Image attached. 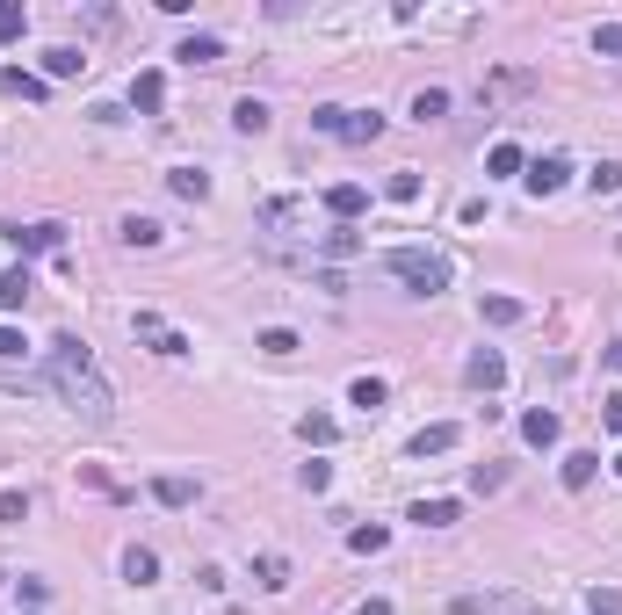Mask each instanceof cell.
Returning a JSON list of instances; mask_svg holds the SVG:
<instances>
[{
    "label": "cell",
    "mask_w": 622,
    "mask_h": 615,
    "mask_svg": "<svg viewBox=\"0 0 622 615\" xmlns=\"http://www.w3.org/2000/svg\"><path fill=\"white\" fill-rule=\"evenodd\" d=\"M478 312H485V326H521V319H528V304H521V297H485Z\"/></svg>",
    "instance_id": "cell-18"
},
{
    "label": "cell",
    "mask_w": 622,
    "mask_h": 615,
    "mask_svg": "<svg viewBox=\"0 0 622 615\" xmlns=\"http://www.w3.org/2000/svg\"><path fill=\"white\" fill-rule=\"evenodd\" d=\"M384 543H391V529H384V521H362V529H348V550H362V558H377Z\"/></svg>",
    "instance_id": "cell-25"
},
{
    "label": "cell",
    "mask_w": 622,
    "mask_h": 615,
    "mask_svg": "<svg viewBox=\"0 0 622 615\" xmlns=\"http://www.w3.org/2000/svg\"><path fill=\"white\" fill-rule=\"evenodd\" d=\"M594 51H601V58H622V22H601V29H594Z\"/></svg>",
    "instance_id": "cell-38"
},
{
    "label": "cell",
    "mask_w": 622,
    "mask_h": 615,
    "mask_svg": "<svg viewBox=\"0 0 622 615\" xmlns=\"http://www.w3.org/2000/svg\"><path fill=\"white\" fill-rule=\"evenodd\" d=\"M167 189H174L181 203H203V196H210V174H196V167H174V174H167Z\"/></svg>",
    "instance_id": "cell-17"
},
{
    "label": "cell",
    "mask_w": 622,
    "mask_h": 615,
    "mask_svg": "<svg viewBox=\"0 0 622 615\" xmlns=\"http://www.w3.org/2000/svg\"><path fill=\"white\" fill-rule=\"evenodd\" d=\"M181 66H217V58H225V44H217V37H181Z\"/></svg>",
    "instance_id": "cell-16"
},
{
    "label": "cell",
    "mask_w": 622,
    "mask_h": 615,
    "mask_svg": "<svg viewBox=\"0 0 622 615\" xmlns=\"http://www.w3.org/2000/svg\"><path fill=\"white\" fill-rule=\"evenodd\" d=\"M0 239H15L22 254H51V246L66 239V225H51V218H37V225H0Z\"/></svg>",
    "instance_id": "cell-7"
},
{
    "label": "cell",
    "mask_w": 622,
    "mask_h": 615,
    "mask_svg": "<svg viewBox=\"0 0 622 615\" xmlns=\"http://www.w3.org/2000/svg\"><path fill=\"white\" fill-rule=\"evenodd\" d=\"M463 384H471V391H500L507 384V355L500 348H478L471 362H463Z\"/></svg>",
    "instance_id": "cell-6"
},
{
    "label": "cell",
    "mask_w": 622,
    "mask_h": 615,
    "mask_svg": "<svg viewBox=\"0 0 622 615\" xmlns=\"http://www.w3.org/2000/svg\"><path fill=\"white\" fill-rule=\"evenodd\" d=\"M80 66H87V58H80L73 44H58V51H44V80H73Z\"/></svg>",
    "instance_id": "cell-21"
},
{
    "label": "cell",
    "mask_w": 622,
    "mask_h": 615,
    "mask_svg": "<svg viewBox=\"0 0 622 615\" xmlns=\"http://www.w3.org/2000/svg\"><path fill=\"white\" fill-rule=\"evenodd\" d=\"M456 442H463V427H456V420H434V427H420V435H413V456L427 464V456H449Z\"/></svg>",
    "instance_id": "cell-9"
},
{
    "label": "cell",
    "mask_w": 622,
    "mask_h": 615,
    "mask_svg": "<svg viewBox=\"0 0 622 615\" xmlns=\"http://www.w3.org/2000/svg\"><path fill=\"white\" fill-rule=\"evenodd\" d=\"M297 435H304L311 449H326V442L340 435V427H333V413H304V420H297Z\"/></svg>",
    "instance_id": "cell-28"
},
{
    "label": "cell",
    "mask_w": 622,
    "mask_h": 615,
    "mask_svg": "<svg viewBox=\"0 0 622 615\" xmlns=\"http://www.w3.org/2000/svg\"><path fill=\"white\" fill-rule=\"evenodd\" d=\"M131 333H138L152 355H167V362H174V355H189V341H181V333H174L160 312H138V319H131Z\"/></svg>",
    "instance_id": "cell-4"
},
{
    "label": "cell",
    "mask_w": 622,
    "mask_h": 615,
    "mask_svg": "<svg viewBox=\"0 0 622 615\" xmlns=\"http://www.w3.org/2000/svg\"><path fill=\"white\" fill-rule=\"evenodd\" d=\"M254 348H261V355H297V333H290V326H268Z\"/></svg>",
    "instance_id": "cell-35"
},
{
    "label": "cell",
    "mask_w": 622,
    "mask_h": 615,
    "mask_svg": "<svg viewBox=\"0 0 622 615\" xmlns=\"http://www.w3.org/2000/svg\"><path fill=\"white\" fill-rule=\"evenodd\" d=\"M326 254H333V261H348V254H362V232H355V225H340V232H326Z\"/></svg>",
    "instance_id": "cell-34"
},
{
    "label": "cell",
    "mask_w": 622,
    "mask_h": 615,
    "mask_svg": "<svg viewBox=\"0 0 622 615\" xmlns=\"http://www.w3.org/2000/svg\"><path fill=\"white\" fill-rule=\"evenodd\" d=\"M521 181H528V196H557L572 181V160H565V152H543V160H528Z\"/></svg>",
    "instance_id": "cell-5"
},
{
    "label": "cell",
    "mask_w": 622,
    "mask_h": 615,
    "mask_svg": "<svg viewBox=\"0 0 622 615\" xmlns=\"http://www.w3.org/2000/svg\"><path fill=\"white\" fill-rule=\"evenodd\" d=\"M152 500H160V507H196V478H181V471L152 478Z\"/></svg>",
    "instance_id": "cell-12"
},
{
    "label": "cell",
    "mask_w": 622,
    "mask_h": 615,
    "mask_svg": "<svg viewBox=\"0 0 622 615\" xmlns=\"http://www.w3.org/2000/svg\"><path fill=\"white\" fill-rule=\"evenodd\" d=\"M456 514H463L456 500H420V507H413V521H420V529H449Z\"/></svg>",
    "instance_id": "cell-26"
},
{
    "label": "cell",
    "mask_w": 622,
    "mask_h": 615,
    "mask_svg": "<svg viewBox=\"0 0 622 615\" xmlns=\"http://www.w3.org/2000/svg\"><path fill=\"white\" fill-rule=\"evenodd\" d=\"M0 521L22 529V521H29V492H0Z\"/></svg>",
    "instance_id": "cell-36"
},
{
    "label": "cell",
    "mask_w": 622,
    "mask_h": 615,
    "mask_svg": "<svg viewBox=\"0 0 622 615\" xmlns=\"http://www.w3.org/2000/svg\"><path fill=\"white\" fill-rule=\"evenodd\" d=\"M377 131H384L377 109H340V123H333V138H348V145H369Z\"/></svg>",
    "instance_id": "cell-10"
},
{
    "label": "cell",
    "mask_w": 622,
    "mask_h": 615,
    "mask_svg": "<svg viewBox=\"0 0 622 615\" xmlns=\"http://www.w3.org/2000/svg\"><path fill=\"white\" fill-rule=\"evenodd\" d=\"M557 435H565V427H557V413H550V406H536V413H521V442H528V449H550Z\"/></svg>",
    "instance_id": "cell-11"
},
{
    "label": "cell",
    "mask_w": 622,
    "mask_h": 615,
    "mask_svg": "<svg viewBox=\"0 0 622 615\" xmlns=\"http://www.w3.org/2000/svg\"><path fill=\"white\" fill-rule=\"evenodd\" d=\"M384 275H398L413 297H442V290H449V261L434 254V246H391V254H384Z\"/></svg>",
    "instance_id": "cell-2"
},
{
    "label": "cell",
    "mask_w": 622,
    "mask_h": 615,
    "mask_svg": "<svg viewBox=\"0 0 622 615\" xmlns=\"http://www.w3.org/2000/svg\"><path fill=\"white\" fill-rule=\"evenodd\" d=\"M254 579H261L268 594H283V587H290V565L275 558V550H261V558H254Z\"/></svg>",
    "instance_id": "cell-24"
},
{
    "label": "cell",
    "mask_w": 622,
    "mask_h": 615,
    "mask_svg": "<svg viewBox=\"0 0 622 615\" xmlns=\"http://www.w3.org/2000/svg\"><path fill=\"white\" fill-rule=\"evenodd\" d=\"M232 131H246V138H261V131H268V102H254V95H246V102L232 109Z\"/></svg>",
    "instance_id": "cell-23"
},
{
    "label": "cell",
    "mask_w": 622,
    "mask_h": 615,
    "mask_svg": "<svg viewBox=\"0 0 622 615\" xmlns=\"http://www.w3.org/2000/svg\"><path fill=\"white\" fill-rule=\"evenodd\" d=\"M413 116H420V123L449 116V87H420V95H413Z\"/></svg>",
    "instance_id": "cell-29"
},
{
    "label": "cell",
    "mask_w": 622,
    "mask_h": 615,
    "mask_svg": "<svg viewBox=\"0 0 622 615\" xmlns=\"http://www.w3.org/2000/svg\"><path fill=\"white\" fill-rule=\"evenodd\" d=\"M326 210H333L340 225H355L362 210H369V189H362V181H333V189H326Z\"/></svg>",
    "instance_id": "cell-8"
},
{
    "label": "cell",
    "mask_w": 622,
    "mask_h": 615,
    "mask_svg": "<svg viewBox=\"0 0 622 615\" xmlns=\"http://www.w3.org/2000/svg\"><path fill=\"white\" fill-rule=\"evenodd\" d=\"M608 362H615V369H622V341H615V348H608Z\"/></svg>",
    "instance_id": "cell-43"
},
{
    "label": "cell",
    "mask_w": 622,
    "mask_h": 615,
    "mask_svg": "<svg viewBox=\"0 0 622 615\" xmlns=\"http://www.w3.org/2000/svg\"><path fill=\"white\" fill-rule=\"evenodd\" d=\"M0 594H8V572H0Z\"/></svg>",
    "instance_id": "cell-44"
},
{
    "label": "cell",
    "mask_w": 622,
    "mask_h": 615,
    "mask_svg": "<svg viewBox=\"0 0 622 615\" xmlns=\"http://www.w3.org/2000/svg\"><path fill=\"white\" fill-rule=\"evenodd\" d=\"M123 579H131V587H152V579H160V558H152L145 543H131L123 550Z\"/></svg>",
    "instance_id": "cell-13"
},
{
    "label": "cell",
    "mask_w": 622,
    "mask_h": 615,
    "mask_svg": "<svg viewBox=\"0 0 622 615\" xmlns=\"http://www.w3.org/2000/svg\"><path fill=\"white\" fill-rule=\"evenodd\" d=\"M297 485H304V492H326V485H333V464H319V456H311V464L297 471Z\"/></svg>",
    "instance_id": "cell-37"
},
{
    "label": "cell",
    "mask_w": 622,
    "mask_h": 615,
    "mask_svg": "<svg viewBox=\"0 0 622 615\" xmlns=\"http://www.w3.org/2000/svg\"><path fill=\"white\" fill-rule=\"evenodd\" d=\"M601 427H608V435H622V391H615V398H601Z\"/></svg>",
    "instance_id": "cell-41"
},
{
    "label": "cell",
    "mask_w": 622,
    "mask_h": 615,
    "mask_svg": "<svg viewBox=\"0 0 622 615\" xmlns=\"http://www.w3.org/2000/svg\"><path fill=\"white\" fill-rule=\"evenodd\" d=\"M22 355H29V341H22L15 326H0V362H22Z\"/></svg>",
    "instance_id": "cell-40"
},
{
    "label": "cell",
    "mask_w": 622,
    "mask_h": 615,
    "mask_svg": "<svg viewBox=\"0 0 622 615\" xmlns=\"http://www.w3.org/2000/svg\"><path fill=\"white\" fill-rule=\"evenodd\" d=\"M29 290H37V283H29V268L15 261L8 275H0V312H22V304H29Z\"/></svg>",
    "instance_id": "cell-14"
},
{
    "label": "cell",
    "mask_w": 622,
    "mask_h": 615,
    "mask_svg": "<svg viewBox=\"0 0 622 615\" xmlns=\"http://www.w3.org/2000/svg\"><path fill=\"white\" fill-rule=\"evenodd\" d=\"M615 478H622V456H615Z\"/></svg>",
    "instance_id": "cell-45"
},
{
    "label": "cell",
    "mask_w": 622,
    "mask_h": 615,
    "mask_svg": "<svg viewBox=\"0 0 622 615\" xmlns=\"http://www.w3.org/2000/svg\"><path fill=\"white\" fill-rule=\"evenodd\" d=\"M384 196H391V203H420V174H413V167H398V174L384 181Z\"/></svg>",
    "instance_id": "cell-31"
},
{
    "label": "cell",
    "mask_w": 622,
    "mask_h": 615,
    "mask_svg": "<svg viewBox=\"0 0 622 615\" xmlns=\"http://www.w3.org/2000/svg\"><path fill=\"white\" fill-rule=\"evenodd\" d=\"M500 485H507L500 464H478V471H471V492H500Z\"/></svg>",
    "instance_id": "cell-39"
},
{
    "label": "cell",
    "mask_w": 622,
    "mask_h": 615,
    "mask_svg": "<svg viewBox=\"0 0 622 615\" xmlns=\"http://www.w3.org/2000/svg\"><path fill=\"white\" fill-rule=\"evenodd\" d=\"M160 239H167L160 218H123V246H160Z\"/></svg>",
    "instance_id": "cell-27"
},
{
    "label": "cell",
    "mask_w": 622,
    "mask_h": 615,
    "mask_svg": "<svg viewBox=\"0 0 622 615\" xmlns=\"http://www.w3.org/2000/svg\"><path fill=\"white\" fill-rule=\"evenodd\" d=\"M0 87H8V95H22V102H44V73H22V66H8V73H0Z\"/></svg>",
    "instance_id": "cell-22"
},
{
    "label": "cell",
    "mask_w": 622,
    "mask_h": 615,
    "mask_svg": "<svg viewBox=\"0 0 622 615\" xmlns=\"http://www.w3.org/2000/svg\"><path fill=\"white\" fill-rule=\"evenodd\" d=\"M384 398H391V384H384V377H355V384H348V406H362V413H377Z\"/></svg>",
    "instance_id": "cell-19"
},
{
    "label": "cell",
    "mask_w": 622,
    "mask_h": 615,
    "mask_svg": "<svg viewBox=\"0 0 622 615\" xmlns=\"http://www.w3.org/2000/svg\"><path fill=\"white\" fill-rule=\"evenodd\" d=\"M160 102H167V73H138V80H131V109H145V116H152Z\"/></svg>",
    "instance_id": "cell-15"
},
{
    "label": "cell",
    "mask_w": 622,
    "mask_h": 615,
    "mask_svg": "<svg viewBox=\"0 0 622 615\" xmlns=\"http://www.w3.org/2000/svg\"><path fill=\"white\" fill-rule=\"evenodd\" d=\"M586 189H594V196H615V189H622V160H601L594 174H586Z\"/></svg>",
    "instance_id": "cell-33"
},
{
    "label": "cell",
    "mask_w": 622,
    "mask_h": 615,
    "mask_svg": "<svg viewBox=\"0 0 622 615\" xmlns=\"http://www.w3.org/2000/svg\"><path fill=\"white\" fill-rule=\"evenodd\" d=\"M355 615H391V601H362V608H355Z\"/></svg>",
    "instance_id": "cell-42"
},
{
    "label": "cell",
    "mask_w": 622,
    "mask_h": 615,
    "mask_svg": "<svg viewBox=\"0 0 622 615\" xmlns=\"http://www.w3.org/2000/svg\"><path fill=\"white\" fill-rule=\"evenodd\" d=\"M528 160H521V145H492L485 152V174H521Z\"/></svg>",
    "instance_id": "cell-32"
},
{
    "label": "cell",
    "mask_w": 622,
    "mask_h": 615,
    "mask_svg": "<svg viewBox=\"0 0 622 615\" xmlns=\"http://www.w3.org/2000/svg\"><path fill=\"white\" fill-rule=\"evenodd\" d=\"M51 391L66 398V406L87 420V427H109L116 420V391H109V377L95 369V355H87V341H51Z\"/></svg>",
    "instance_id": "cell-1"
},
{
    "label": "cell",
    "mask_w": 622,
    "mask_h": 615,
    "mask_svg": "<svg viewBox=\"0 0 622 615\" xmlns=\"http://www.w3.org/2000/svg\"><path fill=\"white\" fill-rule=\"evenodd\" d=\"M254 225H261V232H304V225H311V203H304V196H268V203L254 210Z\"/></svg>",
    "instance_id": "cell-3"
},
{
    "label": "cell",
    "mask_w": 622,
    "mask_h": 615,
    "mask_svg": "<svg viewBox=\"0 0 622 615\" xmlns=\"http://www.w3.org/2000/svg\"><path fill=\"white\" fill-rule=\"evenodd\" d=\"M22 29H29V8H22V0H0V44H15Z\"/></svg>",
    "instance_id": "cell-30"
},
{
    "label": "cell",
    "mask_w": 622,
    "mask_h": 615,
    "mask_svg": "<svg viewBox=\"0 0 622 615\" xmlns=\"http://www.w3.org/2000/svg\"><path fill=\"white\" fill-rule=\"evenodd\" d=\"M594 471H601V456H594V449H572V456H565V485H572V492L594 485Z\"/></svg>",
    "instance_id": "cell-20"
}]
</instances>
